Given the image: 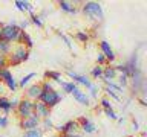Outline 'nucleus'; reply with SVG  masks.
<instances>
[{
    "instance_id": "obj_1",
    "label": "nucleus",
    "mask_w": 147,
    "mask_h": 137,
    "mask_svg": "<svg viewBox=\"0 0 147 137\" xmlns=\"http://www.w3.org/2000/svg\"><path fill=\"white\" fill-rule=\"evenodd\" d=\"M0 32H2V40L8 41V43H20L22 41V29L16 25V21H11L6 26L0 27Z\"/></svg>"
},
{
    "instance_id": "obj_2",
    "label": "nucleus",
    "mask_w": 147,
    "mask_h": 137,
    "mask_svg": "<svg viewBox=\"0 0 147 137\" xmlns=\"http://www.w3.org/2000/svg\"><path fill=\"white\" fill-rule=\"evenodd\" d=\"M83 12L86 14V17L92 18V20H98L101 21L103 20V9H101V5L96 3V2H86L83 5Z\"/></svg>"
},
{
    "instance_id": "obj_3",
    "label": "nucleus",
    "mask_w": 147,
    "mask_h": 137,
    "mask_svg": "<svg viewBox=\"0 0 147 137\" xmlns=\"http://www.w3.org/2000/svg\"><path fill=\"white\" fill-rule=\"evenodd\" d=\"M61 98H63V96L60 94L58 91L52 90V91H48V93L41 91L40 96H38V99H37V100L43 102V104H45L48 108H52V107H55L57 104H60V100H61Z\"/></svg>"
},
{
    "instance_id": "obj_4",
    "label": "nucleus",
    "mask_w": 147,
    "mask_h": 137,
    "mask_svg": "<svg viewBox=\"0 0 147 137\" xmlns=\"http://www.w3.org/2000/svg\"><path fill=\"white\" fill-rule=\"evenodd\" d=\"M29 58V50H28L23 44H20L18 47L14 50V52L9 55L8 58V63L12 64V66H17V64H20L23 61H26V59Z\"/></svg>"
},
{
    "instance_id": "obj_5",
    "label": "nucleus",
    "mask_w": 147,
    "mask_h": 137,
    "mask_svg": "<svg viewBox=\"0 0 147 137\" xmlns=\"http://www.w3.org/2000/svg\"><path fill=\"white\" fill-rule=\"evenodd\" d=\"M32 104H34V100H29V99H23V100L18 102L17 113H18V116H20L22 119L29 117L31 114L34 113V110H32Z\"/></svg>"
},
{
    "instance_id": "obj_6",
    "label": "nucleus",
    "mask_w": 147,
    "mask_h": 137,
    "mask_svg": "<svg viewBox=\"0 0 147 137\" xmlns=\"http://www.w3.org/2000/svg\"><path fill=\"white\" fill-rule=\"evenodd\" d=\"M38 125H40V117L37 116L35 113H32L31 116L26 117V119H22V122H20V128H22V130H25V131L38 128Z\"/></svg>"
},
{
    "instance_id": "obj_7",
    "label": "nucleus",
    "mask_w": 147,
    "mask_h": 137,
    "mask_svg": "<svg viewBox=\"0 0 147 137\" xmlns=\"http://www.w3.org/2000/svg\"><path fill=\"white\" fill-rule=\"evenodd\" d=\"M32 110H34V113L40 119L41 117L46 119V117L51 116V108H48L43 102H40V100H34V104H32Z\"/></svg>"
},
{
    "instance_id": "obj_8",
    "label": "nucleus",
    "mask_w": 147,
    "mask_h": 137,
    "mask_svg": "<svg viewBox=\"0 0 147 137\" xmlns=\"http://www.w3.org/2000/svg\"><path fill=\"white\" fill-rule=\"evenodd\" d=\"M80 128V123L77 120H69L67 123H64V125H60L57 126V131H60L61 134H75L77 130Z\"/></svg>"
},
{
    "instance_id": "obj_9",
    "label": "nucleus",
    "mask_w": 147,
    "mask_h": 137,
    "mask_svg": "<svg viewBox=\"0 0 147 137\" xmlns=\"http://www.w3.org/2000/svg\"><path fill=\"white\" fill-rule=\"evenodd\" d=\"M100 47H101V53L104 55L106 61H113V59H115V53H113V50H112V47H110V44L107 43V41H101Z\"/></svg>"
},
{
    "instance_id": "obj_10",
    "label": "nucleus",
    "mask_w": 147,
    "mask_h": 137,
    "mask_svg": "<svg viewBox=\"0 0 147 137\" xmlns=\"http://www.w3.org/2000/svg\"><path fill=\"white\" fill-rule=\"evenodd\" d=\"M78 123H81V130L83 132H86V134H90V132H94L95 131V125L92 123L89 119H86V117H81L80 120H78Z\"/></svg>"
},
{
    "instance_id": "obj_11",
    "label": "nucleus",
    "mask_w": 147,
    "mask_h": 137,
    "mask_svg": "<svg viewBox=\"0 0 147 137\" xmlns=\"http://www.w3.org/2000/svg\"><path fill=\"white\" fill-rule=\"evenodd\" d=\"M40 93H41L40 85L35 84V85H31L29 88H28L26 96H28V99H29V100H37V99H38V96H40Z\"/></svg>"
},
{
    "instance_id": "obj_12",
    "label": "nucleus",
    "mask_w": 147,
    "mask_h": 137,
    "mask_svg": "<svg viewBox=\"0 0 147 137\" xmlns=\"http://www.w3.org/2000/svg\"><path fill=\"white\" fill-rule=\"evenodd\" d=\"M67 75L69 78H72L75 82H78V84H83V85H86L87 88H90V85H92V82L87 79L86 76H81V75H77V73H74V72H67Z\"/></svg>"
},
{
    "instance_id": "obj_13",
    "label": "nucleus",
    "mask_w": 147,
    "mask_h": 137,
    "mask_svg": "<svg viewBox=\"0 0 147 137\" xmlns=\"http://www.w3.org/2000/svg\"><path fill=\"white\" fill-rule=\"evenodd\" d=\"M71 94H74V98H75L78 102H81L83 105H87V104H89V98H87V94L84 93V91H81L80 88H78V87L72 91Z\"/></svg>"
},
{
    "instance_id": "obj_14",
    "label": "nucleus",
    "mask_w": 147,
    "mask_h": 137,
    "mask_svg": "<svg viewBox=\"0 0 147 137\" xmlns=\"http://www.w3.org/2000/svg\"><path fill=\"white\" fill-rule=\"evenodd\" d=\"M14 5L17 6L18 11H28L31 14V15H34V8L31 6V3L29 2H23V0H16L14 2Z\"/></svg>"
},
{
    "instance_id": "obj_15",
    "label": "nucleus",
    "mask_w": 147,
    "mask_h": 137,
    "mask_svg": "<svg viewBox=\"0 0 147 137\" xmlns=\"http://www.w3.org/2000/svg\"><path fill=\"white\" fill-rule=\"evenodd\" d=\"M115 76H117V70H115V67H103V79L104 81L115 79Z\"/></svg>"
},
{
    "instance_id": "obj_16",
    "label": "nucleus",
    "mask_w": 147,
    "mask_h": 137,
    "mask_svg": "<svg viewBox=\"0 0 147 137\" xmlns=\"http://www.w3.org/2000/svg\"><path fill=\"white\" fill-rule=\"evenodd\" d=\"M58 6L61 8V11L64 12H69V14H75L77 12V8H74L69 2H64V0H61V2H58Z\"/></svg>"
},
{
    "instance_id": "obj_17",
    "label": "nucleus",
    "mask_w": 147,
    "mask_h": 137,
    "mask_svg": "<svg viewBox=\"0 0 147 137\" xmlns=\"http://www.w3.org/2000/svg\"><path fill=\"white\" fill-rule=\"evenodd\" d=\"M45 78H48V81L52 79L55 82H61V75H60V72H55V70H48L45 73Z\"/></svg>"
},
{
    "instance_id": "obj_18",
    "label": "nucleus",
    "mask_w": 147,
    "mask_h": 137,
    "mask_svg": "<svg viewBox=\"0 0 147 137\" xmlns=\"http://www.w3.org/2000/svg\"><path fill=\"white\" fill-rule=\"evenodd\" d=\"M3 82L6 84V87H8V88L11 90V91H16V90H17V87H18V85H17V81L14 79V76H12V75H9Z\"/></svg>"
},
{
    "instance_id": "obj_19",
    "label": "nucleus",
    "mask_w": 147,
    "mask_h": 137,
    "mask_svg": "<svg viewBox=\"0 0 147 137\" xmlns=\"http://www.w3.org/2000/svg\"><path fill=\"white\" fill-rule=\"evenodd\" d=\"M20 43L25 44V46H26V49H31L32 46H34V41H32V38L29 37V34H26L25 31L22 32V41H20Z\"/></svg>"
},
{
    "instance_id": "obj_20",
    "label": "nucleus",
    "mask_w": 147,
    "mask_h": 137,
    "mask_svg": "<svg viewBox=\"0 0 147 137\" xmlns=\"http://www.w3.org/2000/svg\"><path fill=\"white\" fill-rule=\"evenodd\" d=\"M8 53H11V43L0 40V55H5V57H6Z\"/></svg>"
},
{
    "instance_id": "obj_21",
    "label": "nucleus",
    "mask_w": 147,
    "mask_h": 137,
    "mask_svg": "<svg viewBox=\"0 0 147 137\" xmlns=\"http://www.w3.org/2000/svg\"><path fill=\"white\" fill-rule=\"evenodd\" d=\"M0 111H3L5 114L11 111V105H9V100L6 98H0Z\"/></svg>"
},
{
    "instance_id": "obj_22",
    "label": "nucleus",
    "mask_w": 147,
    "mask_h": 137,
    "mask_svg": "<svg viewBox=\"0 0 147 137\" xmlns=\"http://www.w3.org/2000/svg\"><path fill=\"white\" fill-rule=\"evenodd\" d=\"M23 137H43V131H41L40 128H34V130L25 131Z\"/></svg>"
},
{
    "instance_id": "obj_23",
    "label": "nucleus",
    "mask_w": 147,
    "mask_h": 137,
    "mask_svg": "<svg viewBox=\"0 0 147 137\" xmlns=\"http://www.w3.org/2000/svg\"><path fill=\"white\" fill-rule=\"evenodd\" d=\"M60 84H61V88H63L64 93H72V91L77 88L75 82H63V81H61Z\"/></svg>"
},
{
    "instance_id": "obj_24",
    "label": "nucleus",
    "mask_w": 147,
    "mask_h": 137,
    "mask_svg": "<svg viewBox=\"0 0 147 137\" xmlns=\"http://www.w3.org/2000/svg\"><path fill=\"white\" fill-rule=\"evenodd\" d=\"M34 76H35V73H28V75H26L25 78H22L20 82H18L17 85H18V87H22V88H25V85H28V82H29Z\"/></svg>"
},
{
    "instance_id": "obj_25",
    "label": "nucleus",
    "mask_w": 147,
    "mask_h": 137,
    "mask_svg": "<svg viewBox=\"0 0 147 137\" xmlns=\"http://www.w3.org/2000/svg\"><path fill=\"white\" fill-rule=\"evenodd\" d=\"M75 38L80 41V43H87L89 35H87V32H84V31H78L77 34H75Z\"/></svg>"
},
{
    "instance_id": "obj_26",
    "label": "nucleus",
    "mask_w": 147,
    "mask_h": 137,
    "mask_svg": "<svg viewBox=\"0 0 147 137\" xmlns=\"http://www.w3.org/2000/svg\"><path fill=\"white\" fill-rule=\"evenodd\" d=\"M90 75H92V78H95V79L103 78V67H101V66L94 67V68H92V72H90Z\"/></svg>"
},
{
    "instance_id": "obj_27",
    "label": "nucleus",
    "mask_w": 147,
    "mask_h": 137,
    "mask_svg": "<svg viewBox=\"0 0 147 137\" xmlns=\"http://www.w3.org/2000/svg\"><path fill=\"white\" fill-rule=\"evenodd\" d=\"M40 88H41V91H45V93H48V91H52L54 90V85H52V82H49L48 79H46L43 84L40 85Z\"/></svg>"
},
{
    "instance_id": "obj_28",
    "label": "nucleus",
    "mask_w": 147,
    "mask_h": 137,
    "mask_svg": "<svg viewBox=\"0 0 147 137\" xmlns=\"http://www.w3.org/2000/svg\"><path fill=\"white\" fill-rule=\"evenodd\" d=\"M31 23H34V25L37 26V27H43V21H41V18L38 17V15H31Z\"/></svg>"
},
{
    "instance_id": "obj_29",
    "label": "nucleus",
    "mask_w": 147,
    "mask_h": 137,
    "mask_svg": "<svg viewBox=\"0 0 147 137\" xmlns=\"http://www.w3.org/2000/svg\"><path fill=\"white\" fill-rule=\"evenodd\" d=\"M9 75H12V73L9 72L8 68H0V81H5Z\"/></svg>"
},
{
    "instance_id": "obj_30",
    "label": "nucleus",
    "mask_w": 147,
    "mask_h": 137,
    "mask_svg": "<svg viewBox=\"0 0 147 137\" xmlns=\"http://www.w3.org/2000/svg\"><path fill=\"white\" fill-rule=\"evenodd\" d=\"M104 91H106V94H109L112 99H115V100H119V96H118L117 93H115V91H112L110 88H107V87H106V90H104Z\"/></svg>"
},
{
    "instance_id": "obj_31",
    "label": "nucleus",
    "mask_w": 147,
    "mask_h": 137,
    "mask_svg": "<svg viewBox=\"0 0 147 137\" xmlns=\"http://www.w3.org/2000/svg\"><path fill=\"white\" fill-rule=\"evenodd\" d=\"M43 126H45V130H51L54 125H52V120H51V117H46L43 119Z\"/></svg>"
},
{
    "instance_id": "obj_32",
    "label": "nucleus",
    "mask_w": 147,
    "mask_h": 137,
    "mask_svg": "<svg viewBox=\"0 0 147 137\" xmlns=\"http://www.w3.org/2000/svg\"><path fill=\"white\" fill-rule=\"evenodd\" d=\"M104 113L107 114V117L113 119V120H117V119H118V116H117V114H115V111H113L112 108H109V110H104Z\"/></svg>"
},
{
    "instance_id": "obj_33",
    "label": "nucleus",
    "mask_w": 147,
    "mask_h": 137,
    "mask_svg": "<svg viewBox=\"0 0 147 137\" xmlns=\"http://www.w3.org/2000/svg\"><path fill=\"white\" fill-rule=\"evenodd\" d=\"M8 66V58L5 55H0V68H6Z\"/></svg>"
},
{
    "instance_id": "obj_34",
    "label": "nucleus",
    "mask_w": 147,
    "mask_h": 137,
    "mask_svg": "<svg viewBox=\"0 0 147 137\" xmlns=\"http://www.w3.org/2000/svg\"><path fill=\"white\" fill-rule=\"evenodd\" d=\"M101 105H103V108H104V110L112 108V105H110V100H109V99H106V98L101 99Z\"/></svg>"
},
{
    "instance_id": "obj_35",
    "label": "nucleus",
    "mask_w": 147,
    "mask_h": 137,
    "mask_svg": "<svg viewBox=\"0 0 147 137\" xmlns=\"http://www.w3.org/2000/svg\"><path fill=\"white\" fill-rule=\"evenodd\" d=\"M6 126H8V117L0 116V128H6Z\"/></svg>"
},
{
    "instance_id": "obj_36",
    "label": "nucleus",
    "mask_w": 147,
    "mask_h": 137,
    "mask_svg": "<svg viewBox=\"0 0 147 137\" xmlns=\"http://www.w3.org/2000/svg\"><path fill=\"white\" fill-rule=\"evenodd\" d=\"M96 63H98V66L103 67V64L106 63V58H104V55H103V53H100L98 57H96Z\"/></svg>"
},
{
    "instance_id": "obj_37",
    "label": "nucleus",
    "mask_w": 147,
    "mask_h": 137,
    "mask_svg": "<svg viewBox=\"0 0 147 137\" xmlns=\"http://www.w3.org/2000/svg\"><path fill=\"white\" fill-rule=\"evenodd\" d=\"M127 75H126V73H121V76H119V84H121V85H126L127 84Z\"/></svg>"
},
{
    "instance_id": "obj_38",
    "label": "nucleus",
    "mask_w": 147,
    "mask_h": 137,
    "mask_svg": "<svg viewBox=\"0 0 147 137\" xmlns=\"http://www.w3.org/2000/svg\"><path fill=\"white\" fill-rule=\"evenodd\" d=\"M18 102H20L18 99H12V100H9V105H11V108H17Z\"/></svg>"
},
{
    "instance_id": "obj_39",
    "label": "nucleus",
    "mask_w": 147,
    "mask_h": 137,
    "mask_svg": "<svg viewBox=\"0 0 147 137\" xmlns=\"http://www.w3.org/2000/svg\"><path fill=\"white\" fill-rule=\"evenodd\" d=\"M17 26H18V27H20V29H22V31H25V29H26V27H28V26H29V21H22V23H20V25H17Z\"/></svg>"
},
{
    "instance_id": "obj_40",
    "label": "nucleus",
    "mask_w": 147,
    "mask_h": 137,
    "mask_svg": "<svg viewBox=\"0 0 147 137\" xmlns=\"http://www.w3.org/2000/svg\"><path fill=\"white\" fill-rule=\"evenodd\" d=\"M61 38L64 40V43L67 44V47H72V44H71V41H69V38H67V37H64V35H61Z\"/></svg>"
},
{
    "instance_id": "obj_41",
    "label": "nucleus",
    "mask_w": 147,
    "mask_h": 137,
    "mask_svg": "<svg viewBox=\"0 0 147 137\" xmlns=\"http://www.w3.org/2000/svg\"><path fill=\"white\" fill-rule=\"evenodd\" d=\"M133 130H135V131L138 130V123L136 122H133Z\"/></svg>"
},
{
    "instance_id": "obj_42",
    "label": "nucleus",
    "mask_w": 147,
    "mask_h": 137,
    "mask_svg": "<svg viewBox=\"0 0 147 137\" xmlns=\"http://www.w3.org/2000/svg\"><path fill=\"white\" fill-rule=\"evenodd\" d=\"M58 137H72V136L71 134H60Z\"/></svg>"
},
{
    "instance_id": "obj_43",
    "label": "nucleus",
    "mask_w": 147,
    "mask_h": 137,
    "mask_svg": "<svg viewBox=\"0 0 147 137\" xmlns=\"http://www.w3.org/2000/svg\"><path fill=\"white\" fill-rule=\"evenodd\" d=\"M0 40H2V32H0Z\"/></svg>"
},
{
    "instance_id": "obj_44",
    "label": "nucleus",
    "mask_w": 147,
    "mask_h": 137,
    "mask_svg": "<svg viewBox=\"0 0 147 137\" xmlns=\"http://www.w3.org/2000/svg\"><path fill=\"white\" fill-rule=\"evenodd\" d=\"M52 137H58V136H52Z\"/></svg>"
}]
</instances>
